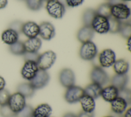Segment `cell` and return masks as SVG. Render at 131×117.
Instances as JSON below:
<instances>
[{
	"label": "cell",
	"mask_w": 131,
	"mask_h": 117,
	"mask_svg": "<svg viewBox=\"0 0 131 117\" xmlns=\"http://www.w3.org/2000/svg\"><path fill=\"white\" fill-rule=\"evenodd\" d=\"M77 117H94V114L93 112L89 113L82 111L77 115Z\"/></svg>",
	"instance_id": "39"
},
{
	"label": "cell",
	"mask_w": 131,
	"mask_h": 117,
	"mask_svg": "<svg viewBox=\"0 0 131 117\" xmlns=\"http://www.w3.org/2000/svg\"><path fill=\"white\" fill-rule=\"evenodd\" d=\"M110 103L112 111L117 114H123L128 105L126 101L120 96H118Z\"/></svg>",
	"instance_id": "17"
},
{
	"label": "cell",
	"mask_w": 131,
	"mask_h": 117,
	"mask_svg": "<svg viewBox=\"0 0 131 117\" xmlns=\"http://www.w3.org/2000/svg\"><path fill=\"white\" fill-rule=\"evenodd\" d=\"M119 33L124 38L131 37V25L129 22H121V25Z\"/></svg>",
	"instance_id": "30"
},
{
	"label": "cell",
	"mask_w": 131,
	"mask_h": 117,
	"mask_svg": "<svg viewBox=\"0 0 131 117\" xmlns=\"http://www.w3.org/2000/svg\"><path fill=\"white\" fill-rule=\"evenodd\" d=\"M16 89L17 92L21 94L26 98L32 97L34 95L35 90L30 82L19 84L17 85Z\"/></svg>",
	"instance_id": "25"
},
{
	"label": "cell",
	"mask_w": 131,
	"mask_h": 117,
	"mask_svg": "<svg viewBox=\"0 0 131 117\" xmlns=\"http://www.w3.org/2000/svg\"><path fill=\"white\" fill-rule=\"evenodd\" d=\"M59 81L64 88L70 87L75 85V75L73 71L68 68L62 69L59 73Z\"/></svg>",
	"instance_id": "12"
},
{
	"label": "cell",
	"mask_w": 131,
	"mask_h": 117,
	"mask_svg": "<svg viewBox=\"0 0 131 117\" xmlns=\"http://www.w3.org/2000/svg\"><path fill=\"white\" fill-rule=\"evenodd\" d=\"M97 14L96 10L92 8L85 9L83 11L82 16V21L83 25L91 26L94 18Z\"/></svg>",
	"instance_id": "26"
},
{
	"label": "cell",
	"mask_w": 131,
	"mask_h": 117,
	"mask_svg": "<svg viewBox=\"0 0 131 117\" xmlns=\"http://www.w3.org/2000/svg\"><path fill=\"white\" fill-rule=\"evenodd\" d=\"M98 54V49L95 44L92 41L82 43L79 50L80 57L84 61L93 60Z\"/></svg>",
	"instance_id": "1"
},
{
	"label": "cell",
	"mask_w": 131,
	"mask_h": 117,
	"mask_svg": "<svg viewBox=\"0 0 131 117\" xmlns=\"http://www.w3.org/2000/svg\"><path fill=\"white\" fill-rule=\"evenodd\" d=\"M52 112L51 107L47 103L38 105L33 109V117H50Z\"/></svg>",
	"instance_id": "21"
},
{
	"label": "cell",
	"mask_w": 131,
	"mask_h": 117,
	"mask_svg": "<svg viewBox=\"0 0 131 117\" xmlns=\"http://www.w3.org/2000/svg\"><path fill=\"white\" fill-rule=\"evenodd\" d=\"M46 9L51 16L57 19L62 18L66 12L64 5L58 0H50L47 2Z\"/></svg>",
	"instance_id": "2"
},
{
	"label": "cell",
	"mask_w": 131,
	"mask_h": 117,
	"mask_svg": "<svg viewBox=\"0 0 131 117\" xmlns=\"http://www.w3.org/2000/svg\"><path fill=\"white\" fill-rule=\"evenodd\" d=\"M112 5L111 3H105L100 5L96 10L97 14L107 18L111 17Z\"/></svg>",
	"instance_id": "28"
},
{
	"label": "cell",
	"mask_w": 131,
	"mask_h": 117,
	"mask_svg": "<svg viewBox=\"0 0 131 117\" xmlns=\"http://www.w3.org/2000/svg\"><path fill=\"white\" fill-rule=\"evenodd\" d=\"M33 109L31 106L26 105L20 111L16 113L15 117H33Z\"/></svg>",
	"instance_id": "31"
},
{
	"label": "cell",
	"mask_w": 131,
	"mask_h": 117,
	"mask_svg": "<svg viewBox=\"0 0 131 117\" xmlns=\"http://www.w3.org/2000/svg\"><path fill=\"white\" fill-rule=\"evenodd\" d=\"M39 25L33 21H28L23 24L22 31L26 36L28 38L37 37L39 35Z\"/></svg>",
	"instance_id": "14"
},
{
	"label": "cell",
	"mask_w": 131,
	"mask_h": 117,
	"mask_svg": "<svg viewBox=\"0 0 131 117\" xmlns=\"http://www.w3.org/2000/svg\"><path fill=\"white\" fill-rule=\"evenodd\" d=\"M50 81V75L47 70L39 69L33 79L29 82L36 89H40L45 87Z\"/></svg>",
	"instance_id": "11"
},
{
	"label": "cell",
	"mask_w": 131,
	"mask_h": 117,
	"mask_svg": "<svg viewBox=\"0 0 131 117\" xmlns=\"http://www.w3.org/2000/svg\"><path fill=\"white\" fill-rule=\"evenodd\" d=\"M91 26L95 32L105 34L109 31L108 18L97 14L94 18Z\"/></svg>",
	"instance_id": "10"
},
{
	"label": "cell",
	"mask_w": 131,
	"mask_h": 117,
	"mask_svg": "<svg viewBox=\"0 0 131 117\" xmlns=\"http://www.w3.org/2000/svg\"><path fill=\"white\" fill-rule=\"evenodd\" d=\"M94 31L91 26L83 25L78 31L77 38L81 43L91 41L94 36Z\"/></svg>",
	"instance_id": "15"
},
{
	"label": "cell",
	"mask_w": 131,
	"mask_h": 117,
	"mask_svg": "<svg viewBox=\"0 0 131 117\" xmlns=\"http://www.w3.org/2000/svg\"><path fill=\"white\" fill-rule=\"evenodd\" d=\"M24 23L19 20H15L11 22L9 25V28L13 30L17 33H21Z\"/></svg>",
	"instance_id": "35"
},
{
	"label": "cell",
	"mask_w": 131,
	"mask_h": 117,
	"mask_svg": "<svg viewBox=\"0 0 131 117\" xmlns=\"http://www.w3.org/2000/svg\"><path fill=\"white\" fill-rule=\"evenodd\" d=\"M131 37L127 38V42H126V45L127 49L129 51H130V45H131Z\"/></svg>",
	"instance_id": "43"
},
{
	"label": "cell",
	"mask_w": 131,
	"mask_h": 117,
	"mask_svg": "<svg viewBox=\"0 0 131 117\" xmlns=\"http://www.w3.org/2000/svg\"><path fill=\"white\" fill-rule=\"evenodd\" d=\"M43 1H47V2H48V1H50V0H42Z\"/></svg>",
	"instance_id": "47"
},
{
	"label": "cell",
	"mask_w": 131,
	"mask_h": 117,
	"mask_svg": "<svg viewBox=\"0 0 131 117\" xmlns=\"http://www.w3.org/2000/svg\"><path fill=\"white\" fill-rule=\"evenodd\" d=\"M90 79L92 83L103 86L109 81V76L106 72L100 66H95L90 72Z\"/></svg>",
	"instance_id": "6"
},
{
	"label": "cell",
	"mask_w": 131,
	"mask_h": 117,
	"mask_svg": "<svg viewBox=\"0 0 131 117\" xmlns=\"http://www.w3.org/2000/svg\"><path fill=\"white\" fill-rule=\"evenodd\" d=\"M122 1H125V2H128V1H130V0H122Z\"/></svg>",
	"instance_id": "46"
},
{
	"label": "cell",
	"mask_w": 131,
	"mask_h": 117,
	"mask_svg": "<svg viewBox=\"0 0 131 117\" xmlns=\"http://www.w3.org/2000/svg\"><path fill=\"white\" fill-rule=\"evenodd\" d=\"M79 102L81 105L82 111L86 112H93L96 107L95 99L93 98L84 94L80 100Z\"/></svg>",
	"instance_id": "20"
},
{
	"label": "cell",
	"mask_w": 131,
	"mask_h": 117,
	"mask_svg": "<svg viewBox=\"0 0 131 117\" xmlns=\"http://www.w3.org/2000/svg\"><path fill=\"white\" fill-rule=\"evenodd\" d=\"M10 94L8 90L3 89L0 90V106L8 104Z\"/></svg>",
	"instance_id": "36"
},
{
	"label": "cell",
	"mask_w": 131,
	"mask_h": 117,
	"mask_svg": "<svg viewBox=\"0 0 131 117\" xmlns=\"http://www.w3.org/2000/svg\"><path fill=\"white\" fill-rule=\"evenodd\" d=\"M119 90L112 85L102 88L101 96L107 102L111 103L118 96Z\"/></svg>",
	"instance_id": "16"
},
{
	"label": "cell",
	"mask_w": 131,
	"mask_h": 117,
	"mask_svg": "<svg viewBox=\"0 0 131 117\" xmlns=\"http://www.w3.org/2000/svg\"><path fill=\"white\" fill-rule=\"evenodd\" d=\"M38 70L36 62L26 61L21 68L20 73L23 79L30 82L35 76Z\"/></svg>",
	"instance_id": "9"
},
{
	"label": "cell",
	"mask_w": 131,
	"mask_h": 117,
	"mask_svg": "<svg viewBox=\"0 0 131 117\" xmlns=\"http://www.w3.org/2000/svg\"><path fill=\"white\" fill-rule=\"evenodd\" d=\"M8 105L12 110L16 113L26 106V98L18 92H15L10 94Z\"/></svg>",
	"instance_id": "8"
},
{
	"label": "cell",
	"mask_w": 131,
	"mask_h": 117,
	"mask_svg": "<svg viewBox=\"0 0 131 117\" xmlns=\"http://www.w3.org/2000/svg\"><path fill=\"white\" fill-rule=\"evenodd\" d=\"M84 95V89L80 86L74 85L67 88L64 98L68 103L74 104L79 102Z\"/></svg>",
	"instance_id": "5"
},
{
	"label": "cell",
	"mask_w": 131,
	"mask_h": 117,
	"mask_svg": "<svg viewBox=\"0 0 131 117\" xmlns=\"http://www.w3.org/2000/svg\"><path fill=\"white\" fill-rule=\"evenodd\" d=\"M19 1H24V0H19Z\"/></svg>",
	"instance_id": "48"
},
{
	"label": "cell",
	"mask_w": 131,
	"mask_h": 117,
	"mask_svg": "<svg viewBox=\"0 0 131 117\" xmlns=\"http://www.w3.org/2000/svg\"><path fill=\"white\" fill-rule=\"evenodd\" d=\"M109 22V31L111 33H117L119 32L121 22V21L111 16L108 18Z\"/></svg>",
	"instance_id": "29"
},
{
	"label": "cell",
	"mask_w": 131,
	"mask_h": 117,
	"mask_svg": "<svg viewBox=\"0 0 131 117\" xmlns=\"http://www.w3.org/2000/svg\"><path fill=\"white\" fill-rule=\"evenodd\" d=\"M102 89V86L99 84L92 83L88 85L83 89L84 94L96 99L100 96Z\"/></svg>",
	"instance_id": "23"
},
{
	"label": "cell",
	"mask_w": 131,
	"mask_h": 117,
	"mask_svg": "<svg viewBox=\"0 0 131 117\" xmlns=\"http://www.w3.org/2000/svg\"><path fill=\"white\" fill-rule=\"evenodd\" d=\"M27 7L32 11L39 10L42 6V0H25Z\"/></svg>",
	"instance_id": "32"
},
{
	"label": "cell",
	"mask_w": 131,
	"mask_h": 117,
	"mask_svg": "<svg viewBox=\"0 0 131 117\" xmlns=\"http://www.w3.org/2000/svg\"><path fill=\"white\" fill-rule=\"evenodd\" d=\"M84 0H65L66 4L70 7H75L82 4Z\"/></svg>",
	"instance_id": "38"
},
{
	"label": "cell",
	"mask_w": 131,
	"mask_h": 117,
	"mask_svg": "<svg viewBox=\"0 0 131 117\" xmlns=\"http://www.w3.org/2000/svg\"><path fill=\"white\" fill-rule=\"evenodd\" d=\"M9 49L12 54L16 55H23L26 52L24 42L19 41L10 45Z\"/></svg>",
	"instance_id": "27"
},
{
	"label": "cell",
	"mask_w": 131,
	"mask_h": 117,
	"mask_svg": "<svg viewBox=\"0 0 131 117\" xmlns=\"http://www.w3.org/2000/svg\"><path fill=\"white\" fill-rule=\"evenodd\" d=\"M111 15L121 21L127 20L130 15V9L123 3H115L112 5Z\"/></svg>",
	"instance_id": "4"
},
{
	"label": "cell",
	"mask_w": 131,
	"mask_h": 117,
	"mask_svg": "<svg viewBox=\"0 0 131 117\" xmlns=\"http://www.w3.org/2000/svg\"><path fill=\"white\" fill-rule=\"evenodd\" d=\"M19 34L13 30L8 28L4 30L1 35L2 41L6 44L11 45L18 41Z\"/></svg>",
	"instance_id": "19"
},
{
	"label": "cell",
	"mask_w": 131,
	"mask_h": 117,
	"mask_svg": "<svg viewBox=\"0 0 131 117\" xmlns=\"http://www.w3.org/2000/svg\"><path fill=\"white\" fill-rule=\"evenodd\" d=\"M16 113L14 112L8 104L0 106V115L2 117H15Z\"/></svg>",
	"instance_id": "33"
},
{
	"label": "cell",
	"mask_w": 131,
	"mask_h": 117,
	"mask_svg": "<svg viewBox=\"0 0 131 117\" xmlns=\"http://www.w3.org/2000/svg\"><path fill=\"white\" fill-rule=\"evenodd\" d=\"M26 49V52H38L41 47L42 42L41 40L37 37L28 38L24 42Z\"/></svg>",
	"instance_id": "18"
},
{
	"label": "cell",
	"mask_w": 131,
	"mask_h": 117,
	"mask_svg": "<svg viewBox=\"0 0 131 117\" xmlns=\"http://www.w3.org/2000/svg\"><path fill=\"white\" fill-rule=\"evenodd\" d=\"M40 37L46 41L52 39L55 35V29L54 26L49 22H43L39 25Z\"/></svg>",
	"instance_id": "13"
},
{
	"label": "cell",
	"mask_w": 131,
	"mask_h": 117,
	"mask_svg": "<svg viewBox=\"0 0 131 117\" xmlns=\"http://www.w3.org/2000/svg\"><path fill=\"white\" fill-rule=\"evenodd\" d=\"M113 70L117 74H126L129 70V63L124 59L116 60L113 65Z\"/></svg>",
	"instance_id": "24"
},
{
	"label": "cell",
	"mask_w": 131,
	"mask_h": 117,
	"mask_svg": "<svg viewBox=\"0 0 131 117\" xmlns=\"http://www.w3.org/2000/svg\"><path fill=\"white\" fill-rule=\"evenodd\" d=\"M116 60L115 52L110 48L103 50L98 55V62L102 68H108L112 66Z\"/></svg>",
	"instance_id": "7"
},
{
	"label": "cell",
	"mask_w": 131,
	"mask_h": 117,
	"mask_svg": "<svg viewBox=\"0 0 131 117\" xmlns=\"http://www.w3.org/2000/svg\"><path fill=\"white\" fill-rule=\"evenodd\" d=\"M103 117H114V116H112V115H106V116H103Z\"/></svg>",
	"instance_id": "45"
},
{
	"label": "cell",
	"mask_w": 131,
	"mask_h": 117,
	"mask_svg": "<svg viewBox=\"0 0 131 117\" xmlns=\"http://www.w3.org/2000/svg\"><path fill=\"white\" fill-rule=\"evenodd\" d=\"M128 76L126 74H115L111 79V85L114 86L118 90L126 87L128 82Z\"/></svg>",
	"instance_id": "22"
},
{
	"label": "cell",
	"mask_w": 131,
	"mask_h": 117,
	"mask_svg": "<svg viewBox=\"0 0 131 117\" xmlns=\"http://www.w3.org/2000/svg\"><path fill=\"white\" fill-rule=\"evenodd\" d=\"M8 4V0H0V9L5 8Z\"/></svg>",
	"instance_id": "41"
},
{
	"label": "cell",
	"mask_w": 131,
	"mask_h": 117,
	"mask_svg": "<svg viewBox=\"0 0 131 117\" xmlns=\"http://www.w3.org/2000/svg\"><path fill=\"white\" fill-rule=\"evenodd\" d=\"M118 96H120L126 101L128 105L131 103V91L126 87L119 90Z\"/></svg>",
	"instance_id": "34"
},
{
	"label": "cell",
	"mask_w": 131,
	"mask_h": 117,
	"mask_svg": "<svg viewBox=\"0 0 131 117\" xmlns=\"http://www.w3.org/2000/svg\"><path fill=\"white\" fill-rule=\"evenodd\" d=\"M39 54L38 52H26L23 55L24 59L25 61H32L37 62Z\"/></svg>",
	"instance_id": "37"
},
{
	"label": "cell",
	"mask_w": 131,
	"mask_h": 117,
	"mask_svg": "<svg viewBox=\"0 0 131 117\" xmlns=\"http://www.w3.org/2000/svg\"><path fill=\"white\" fill-rule=\"evenodd\" d=\"M124 113L123 117H131V108H128Z\"/></svg>",
	"instance_id": "42"
},
{
	"label": "cell",
	"mask_w": 131,
	"mask_h": 117,
	"mask_svg": "<svg viewBox=\"0 0 131 117\" xmlns=\"http://www.w3.org/2000/svg\"><path fill=\"white\" fill-rule=\"evenodd\" d=\"M6 86V82L4 79L0 76V90L5 88Z\"/></svg>",
	"instance_id": "40"
},
{
	"label": "cell",
	"mask_w": 131,
	"mask_h": 117,
	"mask_svg": "<svg viewBox=\"0 0 131 117\" xmlns=\"http://www.w3.org/2000/svg\"><path fill=\"white\" fill-rule=\"evenodd\" d=\"M56 60V53L52 50H48L39 55L36 63L39 69L47 70L53 65Z\"/></svg>",
	"instance_id": "3"
},
{
	"label": "cell",
	"mask_w": 131,
	"mask_h": 117,
	"mask_svg": "<svg viewBox=\"0 0 131 117\" xmlns=\"http://www.w3.org/2000/svg\"><path fill=\"white\" fill-rule=\"evenodd\" d=\"M63 117H77V115L72 112H68L66 113Z\"/></svg>",
	"instance_id": "44"
}]
</instances>
